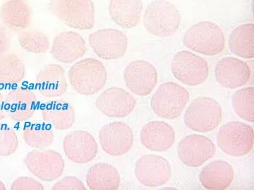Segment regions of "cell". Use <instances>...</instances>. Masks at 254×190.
<instances>
[{"mask_svg":"<svg viewBox=\"0 0 254 190\" xmlns=\"http://www.w3.org/2000/svg\"><path fill=\"white\" fill-rule=\"evenodd\" d=\"M42 116L58 131L71 128L76 118L72 106L63 99L54 100L45 105Z\"/></svg>","mask_w":254,"mask_h":190,"instance_id":"484cf974","label":"cell"},{"mask_svg":"<svg viewBox=\"0 0 254 190\" xmlns=\"http://www.w3.org/2000/svg\"><path fill=\"white\" fill-rule=\"evenodd\" d=\"M25 73L24 63L17 54L9 51L0 54V84H17Z\"/></svg>","mask_w":254,"mask_h":190,"instance_id":"83f0119b","label":"cell"},{"mask_svg":"<svg viewBox=\"0 0 254 190\" xmlns=\"http://www.w3.org/2000/svg\"><path fill=\"white\" fill-rule=\"evenodd\" d=\"M189 101L190 93L184 87L168 82L159 87L150 105L157 116L174 120L180 117Z\"/></svg>","mask_w":254,"mask_h":190,"instance_id":"52a82bcc","label":"cell"},{"mask_svg":"<svg viewBox=\"0 0 254 190\" xmlns=\"http://www.w3.org/2000/svg\"><path fill=\"white\" fill-rule=\"evenodd\" d=\"M87 50L86 41L81 36L75 32L66 31L55 37L51 54L60 62L71 63L83 57Z\"/></svg>","mask_w":254,"mask_h":190,"instance_id":"d6986e66","label":"cell"},{"mask_svg":"<svg viewBox=\"0 0 254 190\" xmlns=\"http://www.w3.org/2000/svg\"><path fill=\"white\" fill-rule=\"evenodd\" d=\"M181 23L176 6L165 0H155L148 5L143 16L145 29L158 37L173 36Z\"/></svg>","mask_w":254,"mask_h":190,"instance_id":"277c9868","label":"cell"},{"mask_svg":"<svg viewBox=\"0 0 254 190\" xmlns=\"http://www.w3.org/2000/svg\"><path fill=\"white\" fill-rule=\"evenodd\" d=\"M23 163L32 174L44 182L56 181L64 169L63 156L53 149L33 150L25 156Z\"/></svg>","mask_w":254,"mask_h":190,"instance_id":"9c48e42d","label":"cell"},{"mask_svg":"<svg viewBox=\"0 0 254 190\" xmlns=\"http://www.w3.org/2000/svg\"><path fill=\"white\" fill-rule=\"evenodd\" d=\"M143 3L141 0H111L109 13L112 20L123 28L136 26L141 20Z\"/></svg>","mask_w":254,"mask_h":190,"instance_id":"cb8c5ba5","label":"cell"},{"mask_svg":"<svg viewBox=\"0 0 254 190\" xmlns=\"http://www.w3.org/2000/svg\"><path fill=\"white\" fill-rule=\"evenodd\" d=\"M158 71L152 63L136 60L128 63L124 72V80L128 90L138 96H147L158 83Z\"/></svg>","mask_w":254,"mask_h":190,"instance_id":"4fadbf2b","label":"cell"},{"mask_svg":"<svg viewBox=\"0 0 254 190\" xmlns=\"http://www.w3.org/2000/svg\"><path fill=\"white\" fill-rule=\"evenodd\" d=\"M68 79L78 94L90 96L103 89L108 80V73L102 62L88 58L71 66L68 71Z\"/></svg>","mask_w":254,"mask_h":190,"instance_id":"6da1fadb","label":"cell"},{"mask_svg":"<svg viewBox=\"0 0 254 190\" xmlns=\"http://www.w3.org/2000/svg\"><path fill=\"white\" fill-rule=\"evenodd\" d=\"M215 75L220 86L229 89H236L248 83L252 71L245 61L228 56L217 63Z\"/></svg>","mask_w":254,"mask_h":190,"instance_id":"e0dca14e","label":"cell"},{"mask_svg":"<svg viewBox=\"0 0 254 190\" xmlns=\"http://www.w3.org/2000/svg\"><path fill=\"white\" fill-rule=\"evenodd\" d=\"M98 137L103 151L110 156H123L133 146V132L125 123L113 122L105 125Z\"/></svg>","mask_w":254,"mask_h":190,"instance_id":"5bb4252c","label":"cell"},{"mask_svg":"<svg viewBox=\"0 0 254 190\" xmlns=\"http://www.w3.org/2000/svg\"><path fill=\"white\" fill-rule=\"evenodd\" d=\"M217 144L225 154L233 157L246 156L253 149L254 129L240 121L227 123L219 130Z\"/></svg>","mask_w":254,"mask_h":190,"instance_id":"8992f818","label":"cell"},{"mask_svg":"<svg viewBox=\"0 0 254 190\" xmlns=\"http://www.w3.org/2000/svg\"><path fill=\"white\" fill-rule=\"evenodd\" d=\"M83 183L76 177L67 176L57 182L53 186L54 190H85Z\"/></svg>","mask_w":254,"mask_h":190,"instance_id":"836d02e7","label":"cell"},{"mask_svg":"<svg viewBox=\"0 0 254 190\" xmlns=\"http://www.w3.org/2000/svg\"><path fill=\"white\" fill-rule=\"evenodd\" d=\"M20 46L25 51L33 54H43L50 49L48 37L38 30H24L18 37Z\"/></svg>","mask_w":254,"mask_h":190,"instance_id":"4dcf8cb0","label":"cell"},{"mask_svg":"<svg viewBox=\"0 0 254 190\" xmlns=\"http://www.w3.org/2000/svg\"><path fill=\"white\" fill-rule=\"evenodd\" d=\"M12 190H43V185L34 178L21 177L13 182L11 186Z\"/></svg>","mask_w":254,"mask_h":190,"instance_id":"d6a6232c","label":"cell"},{"mask_svg":"<svg viewBox=\"0 0 254 190\" xmlns=\"http://www.w3.org/2000/svg\"><path fill=\"white\" fill-rule=\"evenodd\" d=\"M135 175L137 180L144 186L156 188L164 186L171 178V165L163 156L144 155L137 160Z\"/></svg>","mask_w":254,"mask_h":190,"instance_id":"30bf717a","label":"cell"},{"mask_svg":"<svg viewBox=\"0 0 254 190\" xmlns=\"http://www.w3.org/2000/svg\"><path fill=\"white\" fill-rule=\"evenodd\" d=\"M37 96L34 93L26 88L12 90L5 96V111L6 116L16 122L28 121L36 112Z\"/></svg>","mask_w":254,"mask_h":190,"instance_id":"ac0fdd59","label":"cell"},{"mask_svg":"<svg viewBox=\"0 0 254 190\" xmlns=\"http://www.w3.org/2000/svg\"><path fill=\"white\" fill-rule=\"evenodd\" d=\"M33 12L26 0H6L0 8L3 25L13 31H22L31 26Z\"/></svg>","mask_w":254,"mask_h":190,"instance_id":"44dd1931","label":"cell"},{"mask_svg":"<svg viewBox=\"0 0 254 190\" xmlns=\"http://www.w3.org/2000/svg\"><path fill=\"white\" fill-rule=\"evenodd\" d=\"M184 46L188 49L206 56H214L225 49V38L220 26L210 21L193 25L186 32Z\"/></svg>","mask_w":254,"mask_h":190,"instance_id":"7a4b0ae2","label":"cell"},{"mask_svg":"<svg viewBox=\"0 0 254 190\" xmlns=\"http://www.w3.org/2000/svg\"><path fill=\"white\" fill-rule=\"evenodd\" d=\"M36 88L45 97L54 98L64 94L67 82L64 68L55 63L46 65L37 75Z\"/></svg>","mask_w":254,"mask_h":190,"instance_id":"7402d4cb","label":"cell"},{"mask_svg":"<svg viewBox=\"0 0 254 190\" xmlns=\"http://www.w3.org/2000/svg\"><path fill=\"white\" fill-rule=\"evenodd\" d=\"M11 48V38L9 30L3 24H0V54L8 52Z\"/></svg>","mask_w":254,"mask_h":190,"instance_id":"e575fe53","label":"cell"},{"mask_svg":"<svg viewBox=\"0 0 254 190\" xmlns=\"http://www.w3.org/2000/svg\"><path fill=\"white\" fill-rule=\"evenodd\" d=\"M63 149L68 159L81 164L91 162L98 151L95 138L91 133L85 131L68 133L64 139Z\"/></svg>","mask_w":254,"mask_h":190,"instance_id":"2e32d148","label":"cell"},{"mask_svg":"<svg viewBox=\"0 0 254 190\" xmlns=\"http://www.w3.org/2000/svg\"><path fill=\"white\" fill-rule=\"evenodd\" d=\"M6 190V188H5V186L4 183L0 181V190Z\"/></svg>","mask_w":254,"mask_h":190,"instance_id":"8d00e7d4","label":"cell"},{"mask_svg":"<svg viewBox=\"0 0 254 190\" xmlns=\"http://www.w3.org/2000/svg\"><path fill=\"white\" fill-rule=\"evenodd\" d=\"M171 70L177 80L188 86H199L206 81L209 75L206 60L185 50L174 56Z\"/></svg>","mask_w":254,"mask_h":190,"instance_id":"ba28073f","label":"cell"},{"mask_svg":"<svg viewBox=\"0 0 254 190\" xmlns=\"http://www.w3.org/2000/svg\"><path fill=\"white\" fill-rule=\"evenodd\" d=\"M222 118V107L218 101L208 96H198L189 105L184 121L192 131L208 133L218 128Z\"/></svg>","mask_w":254,"mask_h":190,"instance_id":"5b68a950","label":"cell"},{"mask_svg":"<svg viewBox=\"0 0 254 190\" xmlns=\"http://www.w3.org/2000/svg\"><path fill=\"white\" fill-rule=\"evenodd\" d=\"M88 40L95 54L105 60L120 59L126 53L128 46L126 35L112 28L94 32L90 35Z\"/></svg>","mask_w":254,"mask_h":190,"instance_id":"7c38bea8","label":"cell"},{"mask_svg":"<svg viewBox=\"0 0 254 190\" xmlns=\"http://www.w3.org/2000/svg\"><path fill=\"white\" fill-rule=\"evenodd\" d=\"M136 100L123 88H110L103 92L95 101V106L105 116L125 118L136 107Z\"/></svg>","mask_w":254,"mask_h":190,"instance_id":"9a60e30c","label":"cell"},{"mask_svg":"<svg viewBox=\"0 0 254 190\" xmlns=\"http://www.w3.org/2000/svg\"><path fill=\"white\" fill-rule=\"evenodd\" d=\"M17 135L7 125L0 123V156H9L18 149Z\"/></svg>","mask_w":254,"mask_h":190,"instance_id":"1f68e13d","label":"cell"},{"mask_svg":"<svg viewBox=\"0 0 254 190\" xmlns=\"http://www.w3.org/2000/svg\"><path fill=\"white\" fill-rule=\"evenodd\" d=\"M234 54L244 59L254 58V24L240 25L232 31L228 42Z\"/></svg>","mask_w":254,"mask_h":190,"instance_id":"4316f807","label":"cell"},{"mask_svg":"<svg viewBox=\"0 0 254 190\" xmlns=\"http://www.w3.org/2000/svg\"><path fill=\"white\" fill-rule=\"evenodd\" d=\"M215 144L208 137L190 135L182 138L177 146V155L189 167H198L215 154Z\"/></svg>","mask_w":254,"mask_h":190,"instance_id":"8fae6325","label":"cell"},{"mask_svg":"<svg viewBox=\"0 0 254 190\" xmlns=\"http://www.w3.org/2000/svg\"><path fill=\"white\" fill-rule=\"evenodd\" d=\"M49 9L68 27L83 31L94 26L95 6L91 0H50Z\"/></svg>","mask_w":254,"mask_h":190,"instance_id":"3957f363","label":"cell"},{"mask_svg":"<svg viewBox=\"0 0 254 190\" xmlns=\"http://www.w3.org/2000/svg\"><path fill=\"white\" fill-rule=\"evenodd\" d=\"M141 144L150 151H168L175 141L173 127L163 121H150L143 127L140 134Z\"/></svg>","mask_w":254,"mask_h":190,"instance_id":"ffe728a7","label":"cell"},{"mask_svg":"<svg viewBox=\"0 0 254 190\" xmlns=\"http://www.w3.org/2000/svg\"><path fill=\"white\" fill-rule=\"evenodd\" d=\"M86 179L87 186L92 190H116L120 185V175L117 168L105 163L91 166Z\"/></svg>","mask_w":254,"mask_h":190,"instance_id":"d4e9b609","label":"cell"},{"mask_svg":"<svg viewBox=\"0 0 254 190\" xmlns=\"http://www.w3.org/2000/svg\"><path fill=\"white\" fill-rule=\"evenodd\" d=\"M23 138L25 142L31 147L44 149L53 144L54 133L44 123H29L23 129Z\"/></svg>","mask_w":254,"mask_h":190,"instance_id":"f1b7e54d","label":"cell"},{"mask_svg":"<svg viewBox=\"0 0 254 190\" xmlns=\"http://www.w3.org/2000/svg\"><path fill=\"white\" fill-rule=\"evenodd\" d=\"M234 175L233 168L230 163L222 160H215L201 170L199 181L206 190H226L232 184Z\"/></svg>","mask_w":254,"mask_h":190,"instance_id":"603a6c76","label":"cell"},{"mask_svg":"<svg viewBox=\"0 0 254 190\" xmlns=\"http://www.w3.org/2000/svg\"><path fill=\"white\" fill-rule=\"evenodd\" d=\"M232 104L235 113L242 119L254 122V88L239 90L232 96Z\"/></svg>","mask_w":254,"mask_h":190,"instance_id":"f546056e","label":"cell"},{"mask_svg":"<svg viewBox=\"0 0 254 190\" xmlns=\"http://www.w3.org/2000/svg\"><path fill=\"white\" fill-rule=\"evenodd\" d=\"M6 111H5V97L2 93L0 92V120L4 119L6 117Z\"/></svg>","mask_w":254,"mask_h":190,"instance_id":"d590c367","label":"cell"}]
</instances>
